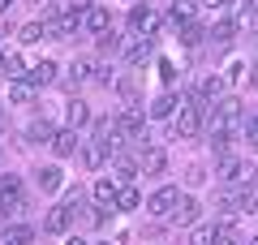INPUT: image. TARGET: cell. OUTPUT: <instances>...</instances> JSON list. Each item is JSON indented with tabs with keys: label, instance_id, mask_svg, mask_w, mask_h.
<instances>
[{
	"label": "cell",
	"instance_id": "1",
	"mask_svg": "<svg viewBox=\"0 0 258 245\" xmlns=\"http://www.w3.org/2000/svg\"><path fill=\"white\" fill-rule=\"evenodd\" d=\"M0 211H5L13 224L26 215V198H22V181L18 176H0Z\"/></svg>",
	"mask_w": 258,
	"mask_h": 245
},
{
	"label": "cell",
	"instance_id": "2",
	"mask_svg": "<svg viewBox=\"0 0 258 245\" xmlns=\"http://www.w3.org/2000/svg\"><path fill=\"white\" fill-rule=\"evenodd\" d=\"M112 120H116V134L125 142H147V116H142V108H120Z\"/></svg>",
	"mask_w": 258,
	"mask_h": 245
},
{
	"label": "cell",
	"instance_id": "3",
	"mask_svg": "<svg viewBox=\"0 0 258 245\" xmlns=\"http://www.w3.org/2000/svg\"><path fill=\"white\" fill-rule=\"evenodd\" d=\"M129 30L138 39H151L159 30V13L151 9V5H134V9H129Z\"/></svg>",
	"mask_w": 258,
	"mask_h": 245
},
{
	"label": "cell",
	"instance_id": "4",
	"mask_svg": "<svg viewBox=\"0 0 258 245\" xmlns=\"http://www.w3.org/2000/svg\"><path fill=\"white\" fill-rule=\"evenodd\" d=\"M69 228H74V207H64V202H60V207H52V211L43 215V232H52V236H64Z\"/></svg>",
	"mask_w": 258,
	"mask_h": 245
},
{
	"label": "cell",
	"instance_id": "5",
	"mask_svg": "<svg viewBox=\"0 0 258 245\" xmlns=\"http://www.w3.org/2000/svg\"><path fill=\"white\" fill-rule=\"evenodd\" d=\"M176 202H181V190L164 185V190H155V194L147 198V211H151V215H172V211H176Z\"/></svg>",
	"mask_w": 258,
	"mask_h": 245
},
{
	"label": "cell",
	"instance_id": "6",
	"mask_svg": "<svg viewBox=\"0 0 258 245\" xmlns=\"http://www.w3.org/2000/svg\"><path fill=\"white\" fill-rule=\"evenodd\" d=\"M215 176H220V181H245V176H249V168L237 159V155H224V159L215 163Z\"/></svg>",
	"mask_w": 258,
	"mask_h": 245
},
{
	"label": "cell",
	"instance_id": "7",
	"mask_svg": "<svg viewBox=\"0 0 258 245\" xmlns=\"http://www.w3.org/2000/svg\"><path fill=\"white\" fill-rule=\"evenodd\" d=\"M78 129H56V138H52V151H56V159H69V155H78Z\"/></svg>",
	"mask_w": 258,
	"mask_h": 245
},
{
	"label": "cell",
	"instance_id": "8",
	"mask_svg": "<svg viewBox=\"0 0 258 245\" xmlns=\"http://www.w3.org/2000/svg\"><path fill=\"white\" fill-rule=\"evenodd\" d=\"M138 168H142L147 176H159V172L168 168V155L159 151V146H147V151H142V159H138Z\"/></svg>",
	"mask_w": 258,
	"mask_h": 245
},
{
	"label": "cell",
	"instance_id": "9",
	"mask_svg": "<svg viewBox=\"0 0 258 245\" xmlns=\"http://www.w3.org/2000/svg\"><path fill=\"white\" fill-rule=\"evenodd\" d=\"M35 241V228H26L18 219V224H5V232H0V245H30Z\"/></svg>",
	"mask_w": 258,
	"mask_h": 245
},
{
	"label": "cell",
	"instance_id": "10",
	"mask_svg": "<svg viewBox=\"0 0 258 245\" xmlns=\"http://www.w3.org/2000/svg\"><path fill=\"white\" fill-rule=\"evenodd\" d=\"M35 185H39L43 194H56V190L64 185V172L56 168V163H47V168H39V172H35Z\"/></svg>",
	"mask_w": 258,
	"mask_h": 245
},
{
	"label": "cell",
	"instance_id": "11",
	"mask_svg": "<svg viewBox=\"0 0 258 245\" xmlns=\"http://www.w3.org/2000/svg\"><path fill=\"white\" fill-rule=\"evenodd\" d=\"M82 26L91 30V35H108V30H112V18H108V9H103V5H91V13L82 18Z\"/></svg>",
	"mask_w": 258,
	"mask_h": 245
},
{
	"label": "cell",
	"instance_id": "12",
	"mask_svg": "<svg viewBox=\"0 0 258 245\" xmlns=\"http://www.w3.org/2000/svg\"><path fill=\"white\" fill-rule=\"evenodd\" d=\"M207 39H211L215 47H228L232 39H237V22H232V18H220L211 30H207Z\"/></svg>",
	"mask_w": 258,
	"mask_h": 245
},
{
	"label": "cell",
	"instance_id": "13",
	"mask_svg": "<svg viewBox=\"0 0 258 245\" xmlns=\"http://www.w3.org/2000/svg\"><path fill=\"white\" fill-rule=\"evenodd\" d=\"M198 211H203V207H198V198H181V202H176V211H172V219H176V224H185V228H194V224H198Z\"/></svg>",
	"mask_w": 258,
	"mask_h": 245
},
{
	"label": "cell",
	"instance_id": "14",
	"mask_svg": "<svg viewBox=\"0 0 258 245\" xmlns=\"http://www.w3.org/2000/svg\"><path fill=\"white\" fill-rule=\"evenodd\" d=\"M116 91H120V99H125V108H138V95H142V86H138V78H134V73L116 78Z\"/></svg>",
	"mask_w": 258,
	"mask_h": 245
},
{
	"label": "cell",
	"instance_id": "15",
	"mask_svg": "<svg viewBox=\"0 0 258 245\" xmlns=\"http://www.w3.org/2000/svg\"><path fill=\"white\" fill-rule=\"evenodd\" d=\"M9 103H18V108H30V103H35V86H30L26 78H22V82H9Z\"/></svg>",
	"mask_w": 258,
	"mask_h": 245
},
{
	"label": "cell",
	"instance_id": "16",
	"mask_svg": "<svg viewBox=\"0 0 258 245\" xmlns=\"http://www.w3.org/2000/svg\"><path fill=\"white\" fill-rule=\"evenodd\" d=\"M181 103H185V99H176V95L168 91V95H159V99H151V116H155V120H164V116H172V112L181 108Z\"/></svg>",
	"mask_w": 258,
	"mask_h": 245
},
{
	"label": "cell",
	"instance_id": "17",
	"mask_svg": "<svg viewBox=\"0 0 258 245\" xmlns=\"http://www.w3.org/2000/svg\"><path fill=\"white\" fill-rule=\"evenodd\" d=\"M116 181H112V176H99V181H95V202H103V207H116Z\"/></svg>",
	"mask_w": 258,
	"mask_h": 245
},
{
	"label": "cell",
	"instance_id": "18",
	"mask_svg": "<svg viewBox=\"0 0 258 245\" xmlns=\"http://www.w3.org/2000/svg\"><path fill=\"white\" fill-rule=\"evenodd\" d=\"M26 138H30V142H47V146H52V138H56V125H52V120H30V129H26Z\"/></svg>",
	"mask_w": 258,
	"mask_h": 245
},
{
	"label": "cell",
	"instance_id": "19",
	"mask_svg": "<svg viewBox=\"0 0 258 245\" xmlns=\"http://www.w3.org/2000/svg\"><path fill=\"white\" fill-rule=\"evenodd\" d=\"M112 168H116V181H134V176L142 172V168H138L134 159H129L125 151H120V155H112Z\"/></svg>",
	"mask_w": 258,
	"mask_h": 245
},
{
	"label": "cell",
	"instance_id": "20",
	"mask_svg": "<svg viewBox=\"0 0 258 245\" xmlns=\"http://www.w3.org/2000/svg\"><path fill=\"white\" fill-rule=\"evenodd\" d=\"M194 9H198V0H176V5H172V13H168V22H172V26H189Z\"/></svg>",
	"mask_w": 258,
	"mask_h": 245
},
{
	"label": "cell",
	"instance_id": "21",
	"mask_svg": "<svg viewBox=\"0 0 258 245\" xmlns=\"http://www.w3.org/2000/svg\"><path fill=\"white\" fill-rule=\"evenodd\" d=\"M26 82H30V86H47V82H56V65H52V60L35 65V69L26 73Z\"/></svg>",
	"mask_w": 258,
	"mask_h": 245
},
{
	"label": "cell",
	"instance_id": "22",
	"mask_svg": "<svg viewBox=\"0 0 258 245\" xmlns=\"http://www.w3.org/2000/svg\"><path fill=\"white\" fill-rule=\"evenodd\" d=\"M151 56H155V43H151V39H142V43L129 47V65H147Z\"/></svg>",
	"mask_w": 258,
	"mask_h": 245
},
{
	"label": "cell",
	"instance_id": "23",
	"mask_svg": "<svg viewBox=\"0 0 258 245\" xmlns=\"http://www.w3.org/2000/svg\"><path fill=\"white\" fill-rule=\"evenodd\" d=\"M86 120H91V108H86L82 99H74V103H69V129H82Z\"/></svg>",
	"mask_w": 258,
	"mask_h": 245
},
{
	"label": "cell",
	"instance_id": "24",
	"mask_svg": "<svg viewBox=\"0 0 258 245\" xmlns=\"http://www.w3.org/2000/svg\"><path fill=\"white\" fill-rule=\"evenodd\" d=\"M138 207H142L138 190H134V185H125V190L116 194V211H138Z\"/></svg>",
	"mask_w": 258,
	"mask_h": 245
},
{
	"label": "cell",
	"instance_id": "25",
	"mask_svg": "<svg viewBox=\"0 0 258 245\" xmlns=\"http://www.w3.org/2000/svg\"><path fill=\"white\" fill-rule=\"evenodd\" d=\"M103 159H108V151H103L99 142H86V146H82V163H86V168H99Z\"/></svg>",
	"mask_w": 258,
	"mask_h": 245
},
{
	"label": "cell",
	"instance_id": "26",
	"mask_svg": "<svg viewBox=\"0 0 258 245\" xmlns=\"http://www.w3.org/2000/svg\"><path fill=\"white\" fill-rule=\"evenodd\" d=\"M185 245H215V228L194 224V228H189V241H185Z\"/></svg>",
	"mask_w": 258,
	"mask_h": 245
},
{
	"label": "cell",
	"instance_id": "27",
	"mask_svg": "<svg viewBox=\"0 0 258 245\" xmlns=\"http://www.w3.org/2000/svg\"><path fill=\"white\" fill-rule=\"evenodd\" d=\"M39 39H47L43 35V22H26V26L18 30V43H39Z\"/></svg>",
	"mask_w": 258,
	"mask_h": 245
},
{
	"label": "cell",
	"instance_id": "28",
	"mask_svg": "<svg viewBox=\"0 0 258 245\" xmlns=\"http://www.w3.org/2000/svg\"><path fill=\"white\" fill-rule=\"evenodd\" d=\"M5 78L22 82V78H26V60H22V56H9V60H5Z\"/></svg>",
	"mask_w": 258,
	"mask_h": 245
},
{
	"label": "cell",
	"instance_id": "29",
	"mask_svg": "<svg viewBox=\"0 0 258 245\" xmlns=\"http://www.w3.org/2000/svg\"><path fill=\"white\" fill-rule=\"evenodd\" d=\"M120 47H125V43H120V35H116V30H108V35H99V52H103V56H116Z\"/></svg>",
	"mask_w": 258,
	"mask_h": 245
},
{
	"label": "cell",
	"instance_id": "30",
	"mask_svg": "<svg viewBox=\"0 0 258 245\" xmlns=\"http://www.w3.org/2000/svg\"><path fill=\"white\" fill-rule=\"evenodd\" d=\"M86 78H91V60H74L69 65V82H74V86H82Z\"/></svg>",
	"mask_w": 258,
	"mask_h": 245
},
{
	"label": "cell",
	"instance_id": "31",
	"mask_svg": "<svg viewBox=\"0 0 258 245\" xmlns=\"http://www.w3.org/2000/svg\"><path fill=\"white\" fill-rule=\"evenodd\" d=\"M203 39H207V30H203V26H194V22H189L185 30H181V43H185V47H198Z\"/></svg>",
	"mask_w": 258,
	"mask_h": 245
},
{
	"label": "cell",
	"instance_id": "32",
	"mask_svg": "<svg viewBox=\"0 0 258 245\" xmlns=\"http://www.w3.org/2000/svg\"><path fill=\"white\" fill-rule=\"evenodd\" d=\"M207 181V168L203 163H189V168H185V185H203Z\"/></svg>",
	"mask_w": 258,
	"mask_h": 245
},
{
	"label": "cell",
	"instance_id": "33",
	"mask_svg": "<svg viewBox=\"0 0 258 245\" xmlns=\"http://www.w3.org/2000/svg\"><path fill=\"white\" fill-rule=\"evenodd\" d=\"M245 138H249V146H258V116L245 120Z\"/></svg>",
	"mask_w": 258,
	"mask_h": 245
},
{
	"label": "cell",
	"instance_id": "34",
	"mask_svg": "<svg viewBox=\"0 0 258 245\" xmlns=\"http://www.w3.org/2000/svg\"><path fill=\"white\" fill-rule=\"evenodd\" d=\"M249 5H254V0H228V9H232V13H245Z\"/></svg>",
	"mask_w": 258,
	"mask_h": 245
},
{
	"label": "cell",
	"instance_id": "35",
	"mask_svg": "<svg viewBox=\"0 0 258 245\" xmlns=\"http://www.w3.org/2000/svg\"><path fill=\"white\" fill-rule=\"evenodd\" d=\"M64 245H91V241H82V236H69V241H64Z\"/></svg>",
	"mask_w": 258,
	"mask_h": 245
},
{
	"label": "cell",
	"instance_id": "36",
	"mask_svg": "<svg viewBox=\"0 0 258 245\" xmlns=\"http://www.w3.org/2000/svg\"><path fill=\"white\" fill-rule=\"evenodd\" d=\"M13 9V0H0V13H9Z\"/></svg>",
	"mask_w": 258,
	"mask_h": 245
},
{
	"label": "cell",
	"instance_id": "37",
	"mask_svg": "<svg viewBox=\"0 0 258 245\" xmlns=\"http://www.w3.org/2000/svg\"><path fill=\"white\" fill-rule=\"evenodd\" d=\"M5 60H9V56H5V52H0V73H5Z\"/></svg>",
	"mask_w": 258,
	"mask_h": 245
},
{
	"label": "cell",
	"instance_id": "38",
	"mask_svg": "<svg viewBox=\"0 0 258 245\" xmlns=\"http://www.w3.org/2000/svg\"><path fill=\"white\" fill-rule=\"evenodd\" d=\"M207 5H211V9H215V5H224V0H207Z\"/></svg>",
	"mask_w": 258,
	"mask_h": 245
},
{
	"label": "cell",
	"instance_id": "39",
	"mask_svg": "<svg viewBox=\"0 0 258 245\" xmlns=\"http://www.w3.org/2000/svg\"><path fill=\"white\" fill-rule=\"evenodd\" d=\"M0 125H5V108H0Z\"/></svg>",
	"mask_w": 258,
	"mask_h": 245
},
{
	"label": "cell",
	"instance_id": "40",
	"mask_svg": "<svg viewBox=\"0 0 258 245\" xmlns=\"http://www.w3.org/2000/svg\"><path fill=\"white\" fill-rule=\"evenodd\" d=\"M95 245H112V241H95Z\"/></svg>",
	"mask_w": 258,
	"mask_h": 245
},
{
	"label": "cell",
	"instance_id": "41",
	"mask_svg": "<svg viewBox=\"0 0 258 245\" xmlns=\"http://www.w3.org/2000/svg\"><path fill=\"white\" fill-rule=\"evenodd\" d=\"M249 245H258V236H254V241H249Z\"/></svg>",
	"mask_w": 258,
	"mask_h": 245
},
{
	"label": "cell",
	"instance_id": "42",
	"mask_svg": "<svg viewBox=\"0 0 258 245\" xmlns=\"http://www.w3.org/2000/svg\"><path fill=\"white\" fill-rule=\"evenodd\" d=\"M254 9H258V0H254Z\"/></svg>",
	"mask_w": 258,
	"mask_h": 245
}]
</instances>
